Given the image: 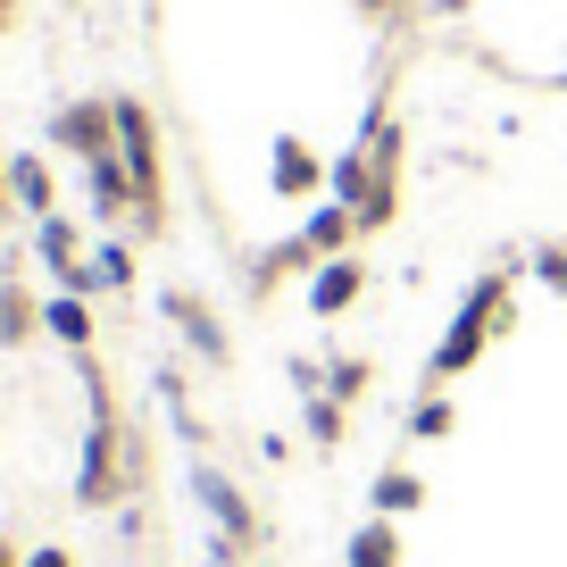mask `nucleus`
<instances>
[{"label":"nucleus","mask_w":567,"mask_h":567,"mask_svg":"<svg viewBox=\"0 0 567 567\" xmlns=\"http://www.w3.org/2000/svg\"><path fill=\"white\" fill-rule=\"evenodd\" d=\"M309 434H318V443H334V434H342V409L318 401V409H309Z\"/></svg>","instance_id":"2eb2a0df"},{"label":"nucleus","mask_w":567,"mask_h":567,"mask_svg":"<svg viewBox=\"0 0 567 567\" xmlns=\"http://www.w3.org/2000/svg\"><path fill=\"white\" fill-rule=\"evenodd\" d=\"M309 184H318V159H309L301 142H284L276 151V193H309Z\"/></svg>","instance_id":"1a4fd4ad"},{"label":"nucleus","mask_w":567,"mask_h":567,"mask_svg":"<svg viewBox=\"0 0 567 567\" xmlns=\"http://www.w3.org/2000/svg\"><path fill=\"white\" fill-rule=\"evenodd\" d=\"M117 142H125V159H134V193L151 200L159 193V159H151V117L134 101H117Z\"/></svg>","instance_id":"20e7f679"},{"label":"nucleus","mask_w":567,"mask_h":567,"mask_svg":"<svg viewBox=\"0 0 567 567\" xmlns=\"http://www.w3.org/2000/svg\"><path fill=\"white\" fill-rule=\"evenodd\" d=\"M0 567H18V550H9V543H0Z\"/></svg>","instance_id":"6ab92c4d"},{"label":"nucleus","mask_w":567,"mask_h":567,"mask_svg":"<svg viewBox=\"0 0 567 567\" xmlns=\"http://www.w3.org/2000/svg\"><path fill=\"white\" fill-rule=\"evenodd\" d=\"M25 326H34V309H25V292H0V342H25Z\"/></svg>","instance_id":"ddd939ff"},{"label":"nucleus","mask_w":567,"mask_h":567,"mask_svg":"<svg viewBox=\"0 0 567 567\" xmlns=\"http://www.w3.org/2000/svg\"><path fill=\"white\" fill-rule=\"evenodd\" d=\"M0 209H9V167H0Z\"/></svg>","instance_id":"a211bd4d"},{"label":"nucleus","mask_w":567,"mask_h":567,"mask_svg":"<svg viewBox=\"0 0 567 567\" xmlns=\"http://www.w3.org/2000/svg\"><path fill=\"white\" fill-rule=\"evenodd\" d=\"M351 567H401V534H392V517H375V526L351 534Z\"/></svg>","instance_id":"0eeeda50"},{"label":"nucleus","mask_w":567,"mask_h":567,"mask_svg":"<svg viewBox=\"0 0 567 567\" xmlns=\"http://www.w3.org/2000/svg\"><path fill=\"white\" fill-rule=\"evenodd\" d=\"M92 451H84V476H75V501H92L101 509L109 493H117V425H109V401H101V375H92Z\"/></svg>","instance_id":"f257e3e1"},{"label":"nucleus","mask_w":567,"mask_h":567,"mask_svg":"<svg viewBox=\"0 0 567 567\" xmlns=\"http://www.w3.org/2000/svg\"><path fill=\"white\" fill-rule=\"evenodd\" d=\"M42 318H51V334H59V342H92V318H84V301H51Z\"/></svg>","instance_id":"9b49d317"},{"label":"nucleus","mask_w":567,"mask_h":567,"mask_svg":"<svg viewBox=\"0 0 567 567\" xmlns=\"http://www.w3.org/2000/svg\"><path fill=\"white\" fill-rule=\"evenodd\" d=\"M9 193H18L25 209H51V176H42V159H18V167H9Z\"/></svg>","instance_id":"9d476101"},{"label":"nucleus","mask_w":567,"mask_h":567,"mask_svg":"<svg viewBox=\"0 0 567 567\" xmlns=\"http://www.w3.org/2000/svg\"><path fill=\"white\" fill-rule=\"evenodd\" d=\"M59 142H68L75 159H117V109H101V101L59 109Z\"/></svg>","instance_id":"7ed1b4c3"},{"label":"nucleus","mask_w":567,"mask_h":567,"mask_svg":"<svg viewBox=\"0 0 567 567\" xmlns=\"http://www.w3.org/2000/svg\"><path fill=\"white\" fill-rule=\"evenodd\" d=\"M25 567H75V559H68V550L51 543V550H34V559H25Z\"/></svg>","instance_id":"f3484780"},{"label":"nucleus","mask_w":567,"mask_h":567,"mask_svg":"<svg viewBox=\"0 0 567 567\" xmlns=\"http://www.w3.org/2000/svg\"><path fill=\"white\" fill-rule=\"evenodd\" d=\"M193 493H200V501H209V509H217V526H226L234 543H243V534H250V509H243V493H234L226 476H209V467H200V476H193Z\"/></svg>","instance_id":"423d86ee"},{"label":"nucleus","mask_w":567,"mask_h":567,"mask_svg":"<svg viewBox=\"0 0 567 567\" xmlns=\"http://www.w3.org/2000/svg\"><path fill=\"white\" fill-rule=\"evenodd\" d=\"M417 501H425L417 476H384V484H375V509H384V517H392V509H417Z\"/></svg>","instance_id":"f8f14e48"},{"label":"nucleus","mask_w":567,"mask_h":567,"mask_svg":"<svg viewBox=\"0 0 567 567\" xmlns=\"http://www.w3.org/2000/svg\"><path fill=\"white\" fill-rule=\"evenodd\" d=\"M493 326H501V284H484L476 301H467V318L451 326V342H443V351H434V375H460L467 359L484 351V334H493Z\"/></svg>","instance_id":"f03ea898"},{"label":"nucleus","mask_w":567,"mask_h":567,"mask_svg":"<svg viewBox=\"0 0 567 567\" xmlns=\"http://www.w3.org/2000/svg\"><path fill=\"white\" fill-rule=\"evenodd\" d=\"M167 309H176V326H184V334H193V342H200V351H209V359H226V334H217V318H209V309L193 301V292H176V301H167Z\"/></svg>","instance_id":"6e6552de"},{"label":"nucleus","mask_w":567,"mask_h":567,"mask_svg":"<svg viewBox=\"0 0 567 567\" xmlns=\"http://www.w3.org/2000/svg\"><path fill=\"white\" fill-rule=\"evenodd\" d=\"M342 234H351V217H342V209H326V217H318V226H309V243H301V250H334V243H342Z\"/></svg>","instance_id":"4468645a"},{"label":"nucleus","mask_w":567,"mask_h":567,"mask_svg":"<svg viewBox=\"0 0 567 567\" xmlns=\"http://www.w3.org/2000/svg\"><path fill=\"white\" fill-rule=\"evenodd\" d=\"M417 434H451V401H417Z\"/></svg>","instance_id":"dca6fc26"},{"label":"nucleus","mask_w":567,"mask_h":567,"mask_svg":"<svg viewBox=\"0 0 567 567\" xmlns=\"http://www.w3.org/2000/svg\"><path fill=\"white\" fill-rule=\"evenodd\" d=\"M359 284H368V276H359L351 259L318 267V284H309V301H318V318H334V309H351V301H359Z\"/></svg>","instance_id":"39448f33"}]
</instances>
